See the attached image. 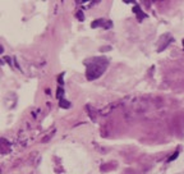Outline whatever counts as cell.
Instances as JSON below:
<instances>
[{
	"instance_id": "2",
	"label": "cell",
	"mask_w": 184,
	"mask_h": 174,
	"mask_svg": "<svg viewBox=\"0 0 184 174\" xmlns=\"http://www.w3.org/2000/svg\"><path fill=\"white\" fill-rule=\"evenodd\" d=\"M91 26H92V27H99V26H101L102 28L109 30L111 26H112V23H111L110 21H108V19H97L96 22H93Z\"/></svg>"
},
{
	"instance_id": "3",
	"label": "cell",
	"mask_w": 184,
	"mask_h": 174,
	"mask_svg": "<svg viewBox=\"0 0 184 174\" xmlns=\"http://www.w3.org/2000/svg\"><path fill=\"white\" fill-rule=\"evenodd\" d=\"M133 12H134V13H137V17H138V19H139V21H142L143 18H146V17H147V15H146L145 13H142V12H139V8H138V6H134V9H133Z\"/></svg>"
},
{
	"instance_id": "5",
	"label": "cell",
	"mask_w": 184,
	"mask_h": 174,
	"mask_svg": "<svg viewBox=\"0 0 184 174\" xmlns=\"http://www.w3.org/2000/svg\"><path fill=\"white\" fill-rule=\"evenodd\" d=\"M183 48H184V40H183Z\"/></svg>"
},
{
	"instance_id": "1",
	"label": "cell",
	"mask_w": 184,
	"mask_h": 174,
	"mask_svg": "<svg viewBox=\"0 0 184 174\" xmlns=\"http://www.w3.org/2000/svg\"><path fill=\"white\" fill-rule=\"evenodd\" d=\"M109 60L106 58H93L90 62H87V71H86V76L90 81H93L96 78H99L104 72L105 69L108 68Z\"/></svg>"
},
{
	"instance_id": "4",
	"label": "cell",
	"mask_w": 184,
	"mask_h": 174,
	"mask_svg": "<svg viewBox=\"0 0 184 174\" xmlns=\"http://www.w3.org/2000/svg\"><path fill=\"white\" fill-rule=\"evenodd\" d=\"M77 15H78V17H80V21H83V14H82L81 12H80V13H78Z\"/></svg>"
}]
</instances>
